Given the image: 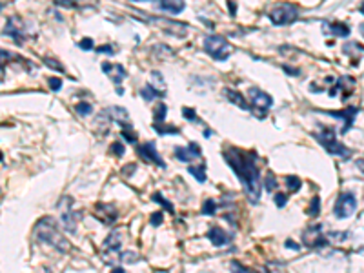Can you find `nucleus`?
Returning a JSON list of instances; mask_svg holds the SVG:
<instances>
[{"label":"nucleus","mask_w":364,"mask_h":273,"mask_svg":"<svg viewBox=\"0 0 364 273\" xmlns=\"http://www.w3.org/2000/svg\"><path fill=\"white\" fill-rule=\"evenodd\" d=\"M226 164L230 166L238 177L240 184L244 188L248 200L252 204H257L260 200V173L257 166V151H244L235 146H228L222 149Z\"/></svg>","instance_id":"f257e3e1"},{"label":"nucleus","mask_w":364,"mask_h":273,"mask_svg":"<svg viewBox=\"0 0 364 273\" xmlns=\"http://www.w3.org/2000/svg\"><path fill=\"white\" fill-rule=\"evenodd\" d=\"M35 237L37 240L44 244H49L60 253H68L71 250V244L68 242V238L58 231L55 221L51 217H42L35 226Z\"/></svg>","instance_id":"f03ea898"},{"label":"nucleus","mask_w":364,"mask_h":273,"mask_svg":"<svg viewBox=\"0 0 364 273\" xmlns=\"http://www.w3.org/2000/svg\"><path fill=\"white\" fill-rule=\"evenodd\" d=\"M312 135L315 137L317 140H319V142H321V146L324 147L326 151L331 153V155L341 157L343 161H348V159L351 157V149L344 146L343 142H339L333 128H324L322 133H312Z\"/></svg>","instance_id":"7ed1b4c3"},{"label":"nucleus","mask_w":364,"mask_h":273,"mask_svg":"<svg viewBox=\"0 0 364 273\" xmlns=\"http://www.w3.org/2000/svg\"><path fill=\"white\" fill-rule=\"evenodd\" d=\"M204 51L211 56L213 60H228L233 53V46L221 35H206L204 37Z\"/></svg>","instance_id":"20e7f679"},{"label":"nucleus","mask_w":364,"mask_h":273,"mask_svg":"<svg viewBox=\"0 0 364 273\" xmlns=\"http://www.w3.org/2000/svg\"><path fill=\"white\" fill-rule=\"evenodd\" d=\"M248 97L252 99V109L250 111L255 115L257 118H266V113H268V109L273 106V99L266 93V91L259 89V87H250L248 89Z\"/></svg>","instance_id":"39448f33"},{"label":"nucleus","mask_w":364,"mask_h":273,"mask_svg":"<svg viewBox=\"0 0 364 273\" xmlns=\"http://www.w3.org/2000/svg\"><path fill=\"white\" fill-rule=\"evenodd\" d=\"M299 18V8L295 4H279L269 11V20L275 26H288Z\"/></svg>","instance_id":"423d86ee"},{"label":"nucleus","mask_w":364,"mask_h":273,"mask_svg":"<svg viewBox=\"0 0 364 273\" xmlns=\"http://www.w3.org/2000/svg\"><path fill=\"white\" fill-rule=\"evenodd\" d=\"M58 208L62 213V224H64L66 231L75 233L77 231V222L78 219L82 217V213H78L73 206V199L71 197H62V200L58 202Z\"/></svg>","instance_id":"0eeeda50"},{"label":"nucleus","mask_w":364,"mask_h":273,"mask_svg":"<svg viewBox=\"0 0 364 273\" xmlns=\"http://www.w3.org/2000/svg\"><path fill=\"white\" fill-rule=\"evenodd\" d=\"M357 209V197L351 191H344L337 197L333 206V213L337 219H348L351 217Z\"/></svg>","instance_id":"6e6552de"},{"label":"nucleus","mask_w":364,"mask_h":273,"mask_svg":"<svg viewBox=\"0 0 364 273\" xmlns=\"http://www.w3.org/2000/svg\"><path fill=\"white\" fill-rule=\"evenodd\" d=\"M302 244L306 248H313V250H321L329 244V238L322 233L321 224H313L310 228H306L302 233Z\"/></svg>","instance_id":"1a4fd4ad"},{"label":"nucleus","mask_w":364,"mask_h":273,"mask_svg":"<svg viewBox=\"0 0 364 273\" xmlns=\"http://www.w3.org/2000/svg\"><path fill=\"white\" fill-rule=\"evenodd\" d=\"M137 153H139L140 159H142L144 162H147V164H155V166H159V168H166L162 157L159 155V151H157L155 142L139 144V146H137Z\"/></svg>","instance_id":"9d476101"},{"label":"nucleus","mask_w":364,"mask_h":273,"mask_svg":"<svg viewBox=\"0 0 364 273\" xmlns=\"http://www.w3.org/2000/svg\"><path fill=\"white\" fill-rule=\"evenodd\" d=\"M4 35L11 37L17 44L24 42L26 33H24V22H22L20 17L15 15V17L8 18V22H6V26H4Z\"/></svg>","instance_id":"9b49d317"},{"label":"nucleus","mask_w":364,"mask_h":273,"mask_svg":"<svg viewBox=\"0 0 364 273\" xmlns=\"http://www.w3.org/2000/svg\"><path fill=\"white\" fill-rule=\"evenodd\" d=\"M173 153L180 162H193L202 155V149L197 142H190L188 146H175Z\"/></svg>","instance_id":"f8f14e48"},{"label":"nucleus","mask_w":364,"mask_h":273,"mask_svg":"<svg viewBox=\"0 0 364 273\" xmlns=\"http://www.w3.org/2000/svg\"><path fill=\"white\" fill-rule=\"evenodd\" d=\"M360 109L357 108V106H350V108L343 109V111H322L326 113V115H329V117H335L339 118V120H344V126L343 130H341V133H348V130H350L351 126H353V122H355L357 118V113H359Z\"/></svg>","instance_id":"ddd939ff"},{"label":"nucleus","mask_w":364,"mask_h":273,"mask_svg":"<svg viewBox=\"0 0 364 273\" xmlns=\"http://www.w3.org/2000/svg\"><path fill=\"white\" fill-rule=\"evenodd\" d=\"M93 213H95V217L99 219L100 222H104V224H113L118 217V211L115 206H111V204H102V202L95 204Z\"/></svg>","instance_id":"4468645a"},{"label":"nucleus","mask_w":364,"mask_h":273,"mask_svg":"<svg viewBox=\"0 0 364 273\" xmlns=\"http://www.w3.org/2000/svg\"><path fill=\"white\" fill-rule=\"evenodd\" d=\"M102 71H104V73L111 78V82L115 84L117 87L120 86L122 80L128 77L126 70H124V66L122 64H109V62H102Z\"/></svg>","instance_id":"2eb2a0df"},{"label":"nucleus","mask_w":364,"mask_h":273,"mask_svg":"<svg viewBox=\"0 0 364 273\" xmlns=\"http://www.w3.org/2000/svg\"><path fill=\"white\" fill-rule=\"evenodd\" d=\"M102 113H104V115H108L109 122H117V124H120V128H131V124H130V113H128L124 108L113 106V108L104 109Z\"/></svg>","instance_id":"dca6fc26"},{"label":"nucleus","mask_w":364,"mask_h":273,"mask_svg":"<svg viewBox=\"0 0 364 273\" xmlns=\"http://www.w3.org/2000/svg\"><path fill=\"white\" fill-rule=\"evenodd\" d=\"M206 237L211 240V244L215 248H221V246H226V244H230L231 237L228 233H226L222 228H219V226H213V228H209L208 235Z\"/></svg>","instance_id":"f3484780"},{"label":"nucleus","mask_w":364,"mask_h":273,"mask_svg":"<svg viewBox=\"0 0 364 273\" xmlns=\"http://www.w3.org/2000/svg\"><path fill=\"white\" fill-rule=\"evenodd\" d=\"M322 31L326 35L348 37L350 35V26H346L343 22H322Z\"/></svg>","instance_id":"a211bd4d"},{"label":"nucleus","mask_w":364,"mask_h":273,"mask_svg":"<svg viewBox=\"0 0 364 273\" xmlns=\"http://www.w3.org/2000/svg\"><path fill=\"white\" fill-rule=\"evenodd\" d=\"M224 97L228 100H230L231 104H235L237 106V108H240V109H246V111H250V109H252V106L248 104L246 102V99H244L242 95H240V93H238V91H235V89H231V87H226L224 89Z\"/></svg>","instance_id":"6ab92c4d"},{"label":"nucleus","mask_w":364,"mask_h":273,"mask_svg":"<svg viewBox=\"0 0 364 273\" xmlns=\"http://www.w3.org/2000/svg\"><path fill=\"white\" fill-rule=\"evenodd\" d=\"M157 8L166 11V13H171V15H178L184 11L186 4L180 2V0H171V2H166V0H161V2H157Z\"/></svg>","instance_id":"aec40b11"},{"label":"nucleus","mask_w":364,"mask_h":273,"mask_svg":"<svg viewBox=\"0 0 364 273\" xmlns=\"http://www.w3.org/2000/svg\"><path fill=\"white\" fill-rule=\"evenodd\" d=\"M151 86H153V89H157L159 93H161L162 97H166V82H164V77H162V73L161 71H151Z\"/></svg>","instance_id":"412c9836"},{"label":"nucleus","mask_w":364,"mask_h":273,"mask_svg":"<svg viewBox=\"0 0 364 273\" xmlns=\"http://www.w3.org/2000/svg\"><path fill=\"white\" fill-rule=\"evenodd\" d=\"M140 97H142L146 102H153V100L157 99H162V95L157 89H153L151 84H147V86H144L142 89H140Z\"/></svg>","instance_id":"4be33fe9"},{"label":"nucleus","mask_w":364,"mask_h":273,"mask_svg":"<svg viewBox=\"0 0 364 273\" xmlns=\"http://www.w3.org/2000/svg\"><path fill=\"white\" fill-rule=\"evenodd\" d=\"M188 171L195 177V180L206 182V162H200V164H197V166H190Z\"/></svg>","instance_id":"5701e85b"},{"label":"nucleus","mask_w":364,"mask_h":273,"mask_svg":"<svg viewBox=\"0 0 364 273\" xmlns=\"http://www.w3.org/2000/svg\"><path fill=\"white\" fill-rule=\"evenodd\" d=\"M166 113H168V106H166L164 102H159V104L155 106V111H153V120H155V124H164Z\"/></svg>","instance_id":"b1692460"},{"label":"nucleus","mask_w":364,"mask_h":273,"mask_svg":"<svg viewBox=\"0 0 364 273\" xmlns=\"http://www.w3.org/2000/svg\"><path fill=\"white\" fill-rule=\"evenodd\" d=\"M230 269H231V273H268V269L257 271V269H252V268H248V266L240 264V262H237V260H233V262H231Z\"/></svg>","instance_id":"393cba45"},{"label":"nucleus","mask_w":364,"mask_h":273,"mask_svg":"<svg viewBox=\"0 0 364 273\" xmlns=\"http://www.w3.org/2000/svg\"><path fill=\"white\" fill-rule=\"evenodd\" d=\"M153 130L157 131L159 135H178L180 133V130H178L177 126H166V124H155L153 122Z\"/></svg>","instance_id":"a878e982"},{"label":"nucleus","mask_w":364,"mask_h":273,"mask_svg":"<svg viewBox=\"0 0 364 273\" xmlns=\"http://www.w3.org/2000/svg\"><path fill=\"white\" fill-rule=\"evenodd\" d=\"M284 182H286L288 191H291V193H297V191L300 190V186H302L300 178H299V177H295V175H288V177L284 178Z\"/></svg>","instance_id":"bb28decb"},{"label":"nucleus","mask_w":364,"mask_h":273,"mask_svg":"<svg viewBox=\"0 0 364 273\" xmlns=\"http://www.w3.org/2000/svg\"><path fill=\"white\" fill-rule=\"evenodd\" d=\"M151 200H153V202L162 204V208L168 209L169 213H175V208H173V206H171V202H169V200H166L164 197H162L161 191H155V193H153V195H151Z\"/></svg>","instance_id":"cd10ccee"},{"label":"nucleus","mask_w":364,"mask_h":273,"mask_svg":"<svg viewBox=\"0 0 364 273\" xmlns=\"http://www.w3.org/2000/svg\"><path fill=\"white\" fill-rule=\"evenodd\" d=\"M319 213H321V199H319V195L313 197V200L310 202V208H308V215L313 219L319 217Z\"/></svg>","instance_id":"c85d7f7f"},{"label":"nucleus","mask_w":364,"mask_h":273,"mask_svg":"<svg viewBox=\"0 0 364 273\" xmlns=\"http://www.w3.org/2000/svg\"><path fill=\"white\" fill-rule=\"evenodd\" d=\"M120 135H122V139L126 140V142H130V144H135L137 140H139V135L135 133L131 128H122Z\"/></svg>","instance_id":"c756f323"},{"label":"nucleus","mask_w":364,"mask_h":273,"mask_svg":"<svg viewBox=\"0 0 364 273\" xmlns=\"http://www.w3.org/2000/svg\"><path fill=\"white\" fill-rule=\"evenodd\" d=\"M217 213V202L211 199L204 200L202 204V215H215Z\"/></svg>","instance_id":"7c9ffc66"},{"label":"nucleus","mask_w":364,"mask_h":273,"mask_svg":"<svg viewBox=\"0 0 364 273\" xmlns=\"http://www.w3.org/2000/svg\"><path fill=\"white\" fill-rule=\"evenodd\" d=\"M44 64L48 66V68H51V70L58 71V73H64L66 68L60 64V62L56 60V58H49V56H44Z\"/></svg>","instance_id":"2f4dec72"},{"label":"nucleus","mask_w":364,"mask_h":273,"mask_svg":"<svg viewBox=\"0 0 364 273\" xmlns=\"http://www.w3.org/2000/svg\"><path fill=\"white\" fill-rule=\"evenodd\" d=\"M277 186H279V182H277V178H275V175L273 173H268L266 175V178H264V188L268 191H275L277 190Z\"/></svg>","instance_id":"473e14b6"},{"label":"nucleus","mask_w":364,"mask_h":273,"mask_svg":"<svg viewBox=\"0 0 364 273\" xmlns=\"http://www.w3.org/2000/svg\"><path fill=\"white\" fill-rule=\"evenodd\" d=\"M75 111L78 113V115H91V111H93V108H91V104H87V102H78L77 106H75Z\"/></svg>","instance_id":"72a5a7b5"},{"label":"nucleus","mask_w":364,"mask_h":273,"mask_svg":"<svg viewBox=\"0 0 364 273\" xmlns=\"http://www.w3.org/2000/svg\"><path fill=\"white\" fill-rule=\"evenodd\" d=\"M182 115L188 118L190 122H200V118L197 117V111L195 109H191V108H182Z\"/></svg>","instance_id":"f704fd0d"},{"label":"nucleus","mask_w":364,"mask_h":273,"mask_svg":"<svg viewBox=\"0 0 364 273\" xmlns=\"http://www.w3.org/2000/svg\"><path fill=\"white\" fill-rule=\"evenodd\" d=\"M109 149H111L113 155H117V157H122L124 155V151H126V147H124V144L122 142H113Z\"/></svg>","instance_id":"c9c22d12"},{"label":"nucleus","mask_w":364,"mask_h":273,"mask_svg":"<svg viewBox=\"0 0 364 273\" xmlns=\"http://www.w3.org/2000/svg\"><path fill=\"white\" fill-rule=\"evenodd\" d=\"M48 84H49V87H51V91H60L62 89V80L60 78H56V77H51L48 80Z\"/></svg>","instance_id":"e433bc0d"},{"label":"nucleus","mask_w":364,"mask_h":273,"mask_svg":"<svg viewBox=\"0 0 364 273\" xmlns=\"http://www.w3.org/2000/svg\"><path fill=\"white\" fill-rule=\"evenodd\" d=\"M273 200H275V204H277V208H284L286 202H288V197L284 195V193H275Z\"/></svg>","instance_id":"4c0bfd02"},{"label":"nucleus","mask_w":364,"mask_h":273,"mask_svg":"<svg viewBox=\"0 0 364 273\" xmlns=\"http://www.w3.org/2000/svg\"><path fill=\"white\" fill-rule=\"evenodd\" d=\"M162 219H164V215H162L161 211L153 213L151 217H149V224H151V226H161L162 224Z\"/></svg>","instance_id":"58836bf2"},{"label":"nucleus","mask_w":364,"mask_h":273,"mask_svg":"<svg viewBox=\"0 0 364 273\" xmlns=\"http://www.w3.org/2000/svg\"><path fill=\"white\" fill-rule=\"evenodd\" d=\"M97 53H108V55H115V48H113L111 44H104V46H99L95 48Z\"/></svg>","instance_id":"ea45409f"},{"label":"nucleus","mask_w":364,"mask_h":273,"mask_svg":"<svg viewBox=\"0 0 364 273\" xmlns=\"http://www.w3.org/2000/svg\"><path fill=\"white\" fill-rule=\"evenodd\" d=\"M78 48L84 49V51H89V49H93V40H91L89 37L84 39V40H80V42H78Z\"/></svg>","instance_id":"a19ab883"},{"label":"nucleus","mask_w":364,"mask_h":273,"mask_svg":"<svg viewBox=\"0 0 364 273\" xmlns=\"http://www.w3.org/2000/svg\"><path fill=\"white\" fill-rule=\"evenodd\" d=\"M55 6H58V8H77V4L70 2V0H55Z\"/></svg>","instance_id":"79ce46f5"},{"label":"nucleus","mask_w":364,"mask_h":273,"mask_svg":"<svg viewBox=\"0 0 364 273\" xmlns=\"http://www.w3.org/2000/svg\"><path fill=\"white\" fill-rule=\"evenodd\" d=\"M282 70L286 71V73H290L291 77H299V75H300V70H297V68H291V66H286V64L282 66Z\"/></svg>","instance_id":"37998d69"},{"label":"nucleus","mask_w":364,"mask_h":273,"mask_svg":"<svg viewBox=\"0 0 364 273\" xmlns=\"http://www.w3.org/2000/svg\"><path fill=\"white\" fill-rule=\"evenodd\" d=\"M284 246H286V248H291V250H295V252H297V250H300V244L293 242V240H291V238H288L286 242H284Z\"/></svg>","instance_id":"c03bdc74"},{"label":"nucleus","mask_w":364,"mask_h":273,"mask_svg":"<svg viewBox=\"0 0 364 273\" xmlns=\"http://www.w3.org/2000/svg\"><path fill=\"white\" fill-rule=\"evenodd\" d=\"M228 4V9H230V17H235V13H237V4L235 2H226Z\"/></svg>","instance_id":"a18cd8bd"},{"label":"nucleus","mask_w":364,"mask_h":273,"mask_svg":"<svg viewBox=\"0 0 364 273\" xmlns=\"http://www.w3.org/2000/svg\"><path fill=\"white\" fill-rule=\"evenodd\" d=\"M111 273H126V271H124V268H120V266H115V268L111 269Z\"/></svg>","instance_id":"49530a36"},{"label":"nucleus","mask_w":364,"mask_h":273,"mask_svg":"<svg viewBox=\"0 0 364 273\" xmlns=\"http://www.w3.org/2000/svg\"><path fill=\"white\" fill-rule=\"evenodd\" d=\"M211 135H213V131H211V130H206V131H204V137H206V139H209Z\"/></svg>","instance_id":"de8ad7c7"},{"label":"nucleus","mask_w":364,"mask_h":273,"mask_svg":"<svg viewBox=\"0 0 364 273\" xmlns=\"http://www.w3.org/2000/svg\"><path fill=\"white\" fill-rule=\"evenodd\" d=\"M360 31H362V35H364V24H360Z\"/></svg>","instance_id":"09e8293b"},{"label":"nucleus","mask_w":364,"mask_h":273,"mask_svg":"<svg viewBox=\"0 0 364 273\" xmlns=\"http://www.w3.org/2000/svg\"><path fill=\"white\" fill-rule=\"evenodd\" d=\"M44 273H53L51 269H44Z\"/></svg>","instance_id":"8fccbe9b"}]
</instances>
